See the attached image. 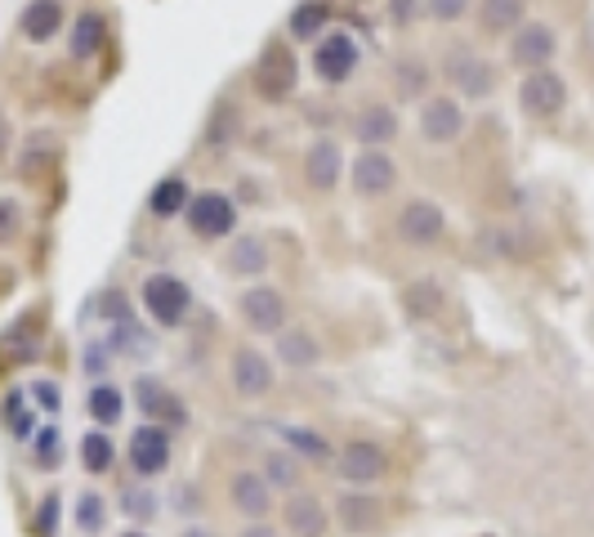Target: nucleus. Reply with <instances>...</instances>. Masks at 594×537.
Returning <instances> with one entry per match:
<instances>
[{
    "label": "nucleus",
    "mask_w": 594,
    "mask_h": 537,
    "mask_svg": "<svg viewBox=\"0 0 594 537\" xmlns=\"http://www.w3.org/2000/svg\"><path fill=\"white\" fill-rule=\"evenodd\" d=\"M121 537H148V533H139V528H130V533H121Z\"/></svg>",
    "instance_id": "nucleus-45"
},
{
    "label": "nucleus",
    "mask_w": 594,
    "mask_h": 537,
    "mask_svg": "<svg viewBox=\"0 0 594 537\" xmlns=\"http://www.w3.org/2000/svg\"><path fill=\"white\" fill-rule=\"evenodd\" d=\"M465 10H469V0H429V14H434L438 23H456Z\"/></svg>",
    "instance_id": "nucleus-40"
},
{
    "label": "nucleus",
    "mask_w": 594,
    "mask_h": 537,
    "mask_svg": "<svg viewBox=\"0 0 594 537\" xmlns=\"http://www.w3.org/2000/svg\"><path fill=\"white\" fill-rule=\"evenodd\" d=\"M135 399H139V412L152 417V426H188V408L175 390H166L157 377H139L135 381Z\"/></svg>",
    "instance_id": "nucleus-12"
},
{
    "label": "nucleus",
    "mask_w": 594,
    "mask_h": 537,
    "mask_svg": "<svg viewBox=\"0 0 594 537\" xmlns=\"http://www.w3.org/2000/svg\"><path fill=\"white\" fill-rule=\"evenodd\" d=\"M281 443L295 448L300 457H309V461H331V457H336L331 443H327L318 430H309V426H281Z\"/></svg>",
    "instance_id": "nucleus-27"
},
{
    "label": "nucleus",
    "mask_w": 594,
    "mask_h": 537,
    "mask_svg": "<svg viewBox=\"0 0 594 537\" xmlns=\"http://www.w3.org/2000/svg\"><path fill=\"white\" fill-rule=\"evenodd\" d=\"M349 184H354L358 197H380V193H389V188L398 184V162H394L385 148H367V153L354 157Z\"/></svg>",
    "instance_id": "nucleus-7"
},
{
    "label": "nucleus",
    "mask_w": 594,
    "mask_h": 537,
    "mask_svg": "<svg viewBox=\"0 0 594 537\" xmlns=\"http://www.w3.org/2000/svg\"><path fill=\"white\" fill-rule=\"evenodd\" d=\"M323 28H327V6L323 0H305V6H295V14H290V37L295 41H318Z\"/></svg>",
    "instance_id": "nucleus-29"
},
{
    "label": "nucleus",
    "mask_w": 594,
    "mask_h": 537,
    "mask_svg": "<svg viewBox=\"0 0 594 537\" xmlns=\"http://www.w3.org/2000/svg\"><path fill=\"white\" fill-rule=\"evenodd\" d=\"M103 519H108V501H103L99 492H81V501H77V524H81V533H99Z\"/></svg>",
    "instance_id": "nucleus-35"
},
{
    "label": "nucleus",
    "mask_w": 594,
    "mask_h": 537,
    "mask_svg": "<svg viewBox=\"0 0 594 537\" xmlns=\"http://www.w3.org/2000/svg\"><path fill=\"white\" fill-rule=\"evenodd\" d=\"M143 310H148L152 323H161V328H184L188 314H192V292H188V283L175 279V274H152V279L143 283Z\"/></svg>",
    "instance_id": "nucleus-1"
},
{
    "label": "nucleus",
    "mask_w": 594,
    "mask_h": 537,
    "mask_svg": "<svg viewBox=\"0 0 594 537\" xmlns=\"http://www.w3.org/2000/svg\"><path fill=\"white\" fill-rule=\"evenodd\" d=\"M32 394H37V399H41V403H46L50 412L59 408V390H55V385H32Z\"/></svg>",
    "instance_id": "nucleus-42"
},
{
    "label": "nucleus",
    "mask_w": 594,
    "mask_h": 537,
    "mask_svg": "<svg viewBox=\"0 0 594 537\" xmlns=\"http://www.w3.org/2000/svg\"><path fill=\"white\" fill-rule=\"evenodd\" d=\"M443 233H447V219H443L438 202L416 197V202H407V206L398 211V237H403L407 246H434Z\"/></svg>",
    "instance_id": "nucleus-9"
},
{
    "label": "nucleus",
    "mask_w": 594,
    "mask_h": 537,
    "mask_svg": "<svg viewBox=\"0 0 594 537\" xmlns=\"http://www.w3.org/2000/svg\"><path fill=\"white\" fill-rule=\"evenodd\" d=\"M523 19H527L523 0H483V6H478V28L492 32V37H501V32H518Z\"/></svg>",
    "instance_id": "nucleus-23"
},
{
    "label": "nucleus",
    "mask_w": 594,
    "mask_h": 537,
    "mask_svg": "<svg viewBox=\"0 0 594 537\" xmlns=\"http://www.w3.org/2000/svg\"><path fill=\"white\" fill-rule=\"evenodd\" d=\"M554 50H558V41H554V32L545 23H523L514 32V41H509V64L523 68V72H541L554 59Z\"/></svg>",
    "instance_id": "nucleus-13"
},
{
    "label": "nucleus",
    "mask_w": 594,
    "mask_h": 537,
    "mask_svg": "<svg viewBox=\"0 0 594 537\" xmlns=\"http://www.w3.org/2000/svg\"><path fill=\"white\" fill-rule=\"evenodd\" d=\"M461 130H465V108L452 95H434L420 104V139L452 144V139H461Z\"/></svg>",
    "instance_id": "nucleus-11"
},
{
    "label": "nucleus",
    "mask_w": 594,
    "mask_h": 537,
    "mask_svg": "<svg viewBox=\"0 0 594 537\" xmlns=\"http://www.w3.org/2000/svg\"><path fill=\"white\" fill-rule=\"evenodd\" d=\"M345 175V148L336 139H314L309 153H305V179L318 188V193H331Z\"/></svg>",
    "instance_id": "nucleus-17"
},
{
    "label": "nucleus",
    "mask_w": 594,
    "mask_h": 537,
    "mask_svg": "<svg viewBox=\"0 0 594 537\" xmlns=\"http://www.w3.org/2000/svg\"><path fill=\"white\" fill-rule=\"evenodd\" d=\"M55 519H59V497L50 492V497L37 506V537H55Z\"/></svg>",
    "instance_id": "nucleus-39"
},
{
    "label": "nucleus",
    "mask_w": 594,
    "mask_h": 537,
    "mask_svg": "<svg viewBox=\"0 0 594 537\" xmlns=\"http://www.w3.org/2000/svg\"><path fill=\"white\" fill-rule=\"evenodd\" d=\"M23 233V206L14 197H0V242H14Z\"/></svg>",
    "instance_id": "nucleus-37"
},
{
    "label": "nucleus",
    "mask_w": 594,
    "mask_h": 537,
    "mask_svg": "<svg viewBox=\"0 0 594 537\" xmlns=\"http://www.w3.org/2000/svg\"><path fill=\"white\" fill-rule=\"evenodd\" d=\"M103 37H108L103 14H81V19L72 23V55H77V59H95V55L103 50Z\"/></svg>",
    "instance_id": "nucleus-26"
},
{
    "label": "nucleus",
    "mask_w": 594,
    "mask_h": 537,
    "mask_svg": "<svg viewBox=\"0 0 594 537\" xmlns=\"http://www.w3.org/2000/svg\"><path fill=\"white\" fill-rule=\"evenodd\" d=\"M59 457H63V452H59V430H55V426L37 430V435H32V461H37L41 470H55Z\"/></svg>",
    "instance_id": "nucleus-34"
},
{
    "label": "nucleus",
    "mask_w": 594,
    "mask_h": 537,
    "mask_svg": "<svg viewBox=\"0 0 594 537\" xmlns=\"http://www.w3.org/2000/svg\"><path fill=\"white\" fill-rule=\"evenodd\" d=\"M518 104H523L527 117H541V121L545 117H558L563 104H567V81L558 72H550V68L527 72L523 86H518Z\"/></svg>",
    "instance_id": "nucleus-5"
},
{
    "label": "nucleus",
    "mask_w": 594,
    "mask_h": 537,
    "mask_svg": "<svg viewBox=\"0 0 594 537\" xmlns=\"http://www.w3.org/2000/svg\"><path fill=\"white\" fill-rule=\"evenodd\" d=\"M443 72H447V81H452L465 99H487V95L496 90V68H492L483 55H474L469 46H452Z\"/></svg>",
    "instance_id": "nucleus-2"
},
{
    "label": "nucleus",
    "mask_w": 594,
    "mask_h": 537,
    "mask_svg": "<svg viewBox=\"0 0 594 537\" xmlns=\"http://www.w3.org/2000/svg\"><path fill=\"white\" fill-rule=\"evenodd\" d=\"M19 28H23L28 41L46 46L63 28V6H59V0H32V6H23V14H19Z\"/></svg>",
    "instance_id": "nucleus-20"
},
{
    "label": "nucleus",
    "mask_w": 594,
    "mask_h": 537,
    "mask_svg": "<svg viewBox=\"0 0 594 537\" xmlns=\"http://www.w3.org/2000/svg\"><path fill=\"white\" fill-rule=\"evenodd\" d=\"M121 506H126V515H130V519H139V524L157 519V497H152V488H126Z\"/></svg>",
    "instance_id": "nucleus-36"
},
{
    "label": "nucleus",
    "mask_w": 594,
    "mask_h": 537,
    "mask_svg": "<svg viewBox=\"0 0 594 537\" xmlns=\"http://www.w3.org/2000/svg\"><path fill=\"white\" fill-rule=\"evenodd\" d=\"M237 314L255 332H286V296L277 287H250V292H241Z\"/></svg>",
    "instance_id": "nucleus-10"
},
{
    "label": "nucleus",
    "mask_w": 594,
    "mask_h": 537,
    "mask_svg": "<svg viewBox=\"0 0 594 537\" xmlns=\"http://www.w3.org/2000/svg\"><path fill=\"white\" fill-rule=\"evenodd\" d=\"M259 475L268 479V488H300L305 484V470H300V461H295L290 452H268Z\"/></svg>",
    "instance_id": "nucleus-28"
},
{
    "label": "nucleus",
    "mask_w": 594,
    "mask_h": 537,
    "mask_svg": "<svg viewBox=\"0 0 594 537\" xmlns=\"http://www.w3.org/2000/svg\"><path fill=\"white\" fill-rule=\"evenodd\" d=\"M188 228H192L197 237H228V233L237 228V206H232V197H228V193H215V188L192 193V202H188Z\"/></svg>",
    "instance_id": "nucleus-4"
},
{
    "label": "nucleus",
    "mask_w": 594,
    "mask_h": 537,
    "mask_svg": "<svg viewBox=\"0 0 594 537\" xmlns=\"http://www.w3.org/2000/svg\"><path fill=\"white\" fill-rule=\"evenodd\" d=\"M358 59H363V55H358V41H354L349 32H331V37H323L318 50H314V72H318L327 86H340V81L354 77Z\"/></svg>",
    "instance_id": "nucleus-6"
},
{
    "label": "nucleus",
    "mask_w": 594,
    "mask_h": 537,
    "mask_svg": "<svg viewBox=\"0 0 594 537\" xmlns=\"http://www.w3.org/2000/svg\"><path fill=\"white\" fill-rule=\"evenodd\" d=\"M130 466H135V475H143V479L161 475V470L170 466V430H166V426H139V430L130 435Z\"/></svg>",
    "instance_id": "nucleus-14"
},
{
    "label": "nucleus",
    "mask_w": 594,
    "mask_h": 537,
    "mask_svg": "<svg viewBox=\"0 0 594 537\" xmlns=\"http://www.w3.org/2000/svg\"><path fill=\"white\" fill-rule=\"evenodd\" d=\"M103 314H108V319H117V323H126V319H130L126 296H121V292H108V296H103Z\"/></svg>",
    "instance_id": "nucleus-41"
},
{
    "label": "nucleus",
    "mask_w": 594,
    "mask_h": 537,
    "mask_svg": "<svg viewBox=\"0 0 594 537\" xmlns=\"http://www.w3.org/2000/svg\"><path fill=\"white\" fill-rule=\"evenodd\" d=\"M281 524H286L290 537H327L331 515H327L323 497H314V492H295V497L281 506Z\"/></svg>",
    "instance_id": "nucleus-15"
},
{
    "label": "nucleus",
    "mask_w": 594,
    "mask_h": 537,
    "mask_svg": "<svg viewBox=\"0 0 594 537\" xmlns=\"http://www.w3.org/2000/svg\"><path fill=\"white\" fill-rule=\"evenodd\" d=\"M179 537H215V533H210V528H206V524H192V528H184V533H179Z\"/></svg>",
    "instance_id": "nucleus-44"
},
{
    "label": "nucleus",
    "mask_w": 594,
    "mask_h": 537,
    "mask_svg": "<svg viewBox=\"0 0 594 537\" xmlns=\"http://www.w3.org/2000/svg\"><path fill=\"white\" fill-rule=\"evenodd\" d=\"M121 408H126V403H121V390H117V385H108V381H103V385H95V390H90V417H95L103 430L121 421Z\"/></svg>",
    "instance_id": "nucleus-32"
},
{
    "label": "nucleus",
    "mask_w": 594,
    "mask_h": 537,
    "mask_svg": "<svg viewBox=\"0 0 594 537\" xmlns=\"http://www.w3.org/2000/svg\"><path fill=\"white\" fill-rule=\"evenodd\" d=\"M277 359H281L286 368H314V363L323 359V350H318V341H314L305 328H290V332H281V341H277Z\"/></svg>",
    "instance_id": "nucleus-24"
},
{
    "label": "nucleus",
    "mask_w": 594,
    "mask_h": 537,
    "mask_svg": "<svg viewBox=\"0 0 594 537\" xmlns=\"http://www.w3.org/2000/svg\"><path fill=\"white\" fill-rule=\"evenodd\" d=\"M117 350H126V354H139V350H152V336L143 332V328H135L130 319L117 328Z\"/></svg>",
    "instance_id": "nucleus-38"
},
{
    "label": "nucleus",
    "mask_w": 594,
    "mask_h": 537,
    "mask_svg": "<svg viewBox=\"0 0 594 537\" xmlns=\"http://www.w3.org/2000/svg\"><path fill=\"white\" fill-rule=\"evenodd\" d=\"M336 470H340V479H345V484H354V488H367V484L385 479V470H389V457H385V448H380V443H367V439H358V443H345V448H340V457H336Z\"/></svg>",
    "instance_id": "nucleus-8"
},
{
    "label": "nucleus",
    "mask_w": 594,
    "mask_h": 537,
    "mask_svg": "<svg viewBox=\"0 0 594 537\" xmlns=\"http://www.w3.org/2000/svg\"><path fill=\"white\" fill-rule=\"evenodd\" d=\"M228 501H232L237 515H246V519L259 524V519L273 510V488H268L264 475H255V470H237V475L228 479Z\"/></svg>",
    "instance_id": "nucleus-16"
},
{
    "label": "nucleus",
    "mask_w": 594,
    "mask_h": 537,
    "mask_svg": "<svg viewBox=\"0 0 594 537\" xmlns=\"http://www.w3.org/2000/svg\"><path fill=\"white\" fill-rule=\"evenodd\" d=\"M188 202H192V193H188L184 175H166V179L152 188V197H148V211H152V215H161V219H170V215L188 211Z\"/></svg>",
    "instance_id": "nucleus-25"
},
{
    "label": "nucleus",
    "mask_w": 594,
    "mask_h": 537,
    "mask_svg": "<svg viewBox=\"0 0 594 537\" xmlns=\"http://www.w3.org/2000/svg\"><path fill=\"white\" fill-rule=\"evenodd\" d=\"M0 421H6V430H10L14 439H32V435H37V421H32V412H28L23 390H10V394H6V412H0Z\"/></svg>",
    "instance_id": "nucleus-31"
},
{
    "label": "nucleus",
    "mask_w": 594,
    "mask_h": 537,
    "mask_svg": "<svg viewBox=\"0 0 594 537\" xmlns=\"http://www.w3.org/2000/svg\"><path fill=\"white\" fill-rule=\"evenodd\" d=\"M354 135L367 144V148H385L398 139V113L389 104H367L358 117H354Z\"/></svg>",
    "instance_id": "nucleus-19"
},
{
    "label": "nucleus",
    "mask_w": 594,
    "mask_h": 537,
    "mask_svg": "<svg viewBox=\"0 0 594 537\" xmlns=\"http://www.w3.org/2000/svg\"><path fill=\"white\" fill-rule=\"evenodd\" d=\"M241 537H277V528L259 519V524H246V528H241Z\"/></svg>",
    "instance_id": "nucleus-43"
},
{
    "label": "nucleus",
    "mask_w": 594,
    "mask_h": 537,
    "mask_svg": "<svg viewBox=\"0 0 594 537\" xmlns=\"http://www.w3.org/2000/svg\"><path fill=\"white\" fill-rule=\"evenodd\" d=\"M394 81H398V95H403V99H420V90L429 86V68H425L420 59H398Z\"/></svg>",
    "instance_id": "nucleus-33"
},
{
    "label": "nucleus",
    "mask_w": 594,
    "mask_h": 537,
    "mask_svg": "<svg viewBox=\"0 0 594 537\" xmlns=\"http://www.w3.org/2000/svg\"><path fill=\"white\" fill-rule=\"evenodd\" d=\"M112 461H117L112 439H108L103 430H90V435L81 439V466H86L90 475H103V470H112Z\"/></svg>",
    "instance_id": "nucleus-30"
},
{
    "label": "nucleus",
    "mask_w": 594,
    "mask_h": 537,
    "mask_svg": "<svg viewBox=\"0 0 594 537\" xmlns=\"http://www.w3.org/2000/svg\"><path fill=\"white\" fill-rule=\"evenodd\" d=\"M336 515L349 533H372L380 519H385V501L380 497H367V492H345L336 501Z\"/></svg>",
    "instance_id": "nucleus-22"
},
{
    "label": "nucleus",
    "mask_w": 594,
    "mask_h": 537,
    "mask_svg": "<svg viewBox=\"0 0 594 537\" xmlns=\"http://www.w3.org/2000/svg\"><path fill=\"white\" fill-rule=\"evenodd\" d=\"M295 77H300V68H295V55H290L286 46H268V50L259 55L255 72H250L259 99H268V104L290 99V95H295Z\"/></svg>",
    "instance_id": "nucleus-3"
},
{
    "label": "nucleus",
    "mask_w": 594,
    "mask_h": 537,
    "mask_svg": "<svg viewBox=\"0 0 594 537\" xmlns=\"http://www.w3.org/2000/svg\"><path fill=\"white\" fill-rule=\"evenodd\" d=\"M224 268H228V274H237V279H255V274H264V268H268V246H264V237L241 233V237L228 246Z\"/></svg>",
    "instance_id": "nucleus-21"
},
{
    "label": "nucleus",
    "mask_w": 594,
    "mask_h": 537,
    "mask_svg": "<svg viewBox=\"0 0 594 537\" xmlns=\"http://www.w3.org/2000/svg\"><path fill=\"white\" fill-rule=\"evenodd\" d=\"M232 390L241 394V399H264L268 390H273V363L259 354V350H237L232 354Z\"/></svg>",
    "instance_id": "nucleus-18"
}]
</instances>
